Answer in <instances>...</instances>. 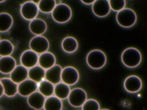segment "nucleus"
Here are the masks:
<instances>
[{"label":"nucleus","instance_id":"nucleus-16","mask_svg":"<svg viewBox=\"0 0 147 110\" xmlns=\"http://www.w3.org/2000/svg\"><path fill=\"white\" fill-rule=\"evenodd\" d=\"M55 56L51 52H46L38 56V65L45 70L55 65Z\"/></svg>","mask_w":147,"mask_h":110},{"label":"nucleus","instance_id":"nucleus-30","mask_svg":"<svg viewBox=\"0 0 147 110\" xmlns=\"http://www.w3.org/2000/svg\"><path fill=\"white\" fill-rule=\"evenodd\" d=\"M95 1L94 0H82L81 2L84 5H92Z\"/></svg>","mask_w":147,"mask_h":110},{"label":"nucleus","instance_id":"nucleus-21","mask_svg":"<svg viewBox=\"0 0 147 110\" xmlns=\"http://www.w3.org/2000/svg\"><path fill=\"white\" fill-rule=\"evenodd\" d=\"M61 48L65 52L72 53L78 49V42L74 37L68 36L62 40Z\"/></svg>","mask_w":147,"mask_h":110},{"label":"nucleus","instance_id":"nucleus-24","mask_svg":"<svg viewBox=\"0 0 147 110\" xmlns=\"http://www.w3.org/2000/svg\"><path fill=\"white\" fill-rule=\"evenodd\" d=\"M55 85L46 80L40 82L38 84V90L45 97L53 96L54 94Z\"/></svg>","mask_w":147,"mask_h":110},{"label":"nucleus","instance_id":"nucleus-6","mask_svg":"<svg viewBox=\"0 0 147 110\" xmlns=\"http://www.w3.org/2000/svg\"><path fill=\"white\" fill-rule=\"evenodd\" d=\"M29 47L32 51L41 54L47 52L49 47V43L46 37L42 36H36L30 40Z\"/></svg>","mask_w":147,"mask_h":110},{"label":"nucleus","instance_id":"nucleus-14","mask_svg":"<svg viewBox=\"0 0 147 110\" xmlns=\"http://www.w3.org/2000/svg\"><path fill=\"white\" fill-rule=\"evenodd\" d=\"M45 99V97L41 93L36 91L28 97L27 103L34 109L41 110L44 108Z\"/></svg>","mask_w":147,"mask_h":110},{"label":"nucleus","instance_id":"nucleus-19","mask_svg":"<svg viewBox=\"0 0 147 110\" xmlns=\"http://www.w3.org/2000/svg\"><path fill=\"white\" fill-rule=\"evenodd\" d=\"M4 94L7 97H13L18 93V84L14 82L10 78H2L0 79Z\"/></svg>","mask_w":147,"mask_h":110},{"label":"nucleus","instance_id":"nucleus-15","mask_svg":"<svg viewBox=\"0 0 147 110\" xmlns=\"http://www.w3.org/2000/svg\"><path fill=\"white\" fill-rule=\"evenodd\" d=\"M28 77V70L24 66H16L10 74V78L15 83L19 84Z\"/></svg>","mask_w":147,"mask_h":110},{"label":"nucleus","instance_id":"nucleus-25","mask_svg":"<svg viewBox=\"0 0 147 110\" xmlns=\"http://www.w3.org/2000/svg\"><path fill=\"white\" fill-rule=\"evenodd\" d=\"M13 19L11 15L7 13H0V32L8 31L13 25Z\"/></svg>","mask_w":147,"mask_h":110},{"label":"nucleus","instance_id":"nucleus-1","mask_svg":"<svg viewBox=\"0 0 147 110\" xmlns=\"http://www.w3.org/2000/svg\"><path fill=\"white\" fill-rule=\"evenodd\" d=\"M121 58L122 62L125 66L129 68H134L141 62L142 55L138 49L130 47L122 52Z\"/></svg>","mask_w":147,"mask_h":110},{"label":"nucleus","instance_id":"nucleus-28","mask_svg":"<svg viewBox=\"0 0 147 110\" xmlns=\"http://www.w3.org/2000/svg\"><path fill=\"white\" fill-rule=\"evenodd\" d=\"M100 104L99 102L94 99H87L82 107V110H100Z\"/></svg>","mask_w":147,"mask_h":110},{"label":"nucleus","instance_id":"nucleus-31","mask_svg":"<svg viewBox=\"0 0 147 110\" xmlns=\"http://www.w3.org/2000/svg\"><path fill=\"white\" fill-rule=\"evenodd\" d=\"M4 94V91H3V88L2 85V84L0 82V97H1Z\"/></svg>","mask_w":147,"mask_h":110},{"label":"nucleus","instance_id":"nucleus-5","mask_svg":"<svg viewBox=\"0 0 147 110\" xmlns=\"http://www.w3.org/2000/svg\"><path fill=\"white\" fill-rule=\"evenodd\" d=\"M87 99V93L84 89L81 88H75L71 90L68 97V101L71 106L78 108L82 107Z\"/></svg>","mask_w":147,"mask_h":110},{"label":"nucleus","instance_id":"nucleus-26","mask_svg":"<svg viewBox=\"0 0 147 110\" xmlns=\"http://www.w3.org/2000/svg\"><path fill=\"white\" fill-rule=\"evenodd\" d=\"M56 5L55 0H41L37 4L38 10L44 13H52Z\"/></svg>","mask_w":147,"mask_h":110},{"label":"nucleus","instance_id":"nucleus-34","mask_svg":"<svg viewBox=\"0 0 147 110\" xmlns=\"http://www.w3.org/2000/svg\"><path fill=\"white\" fill-rule=\"evenodd\" d=\"M0 41H1V38H0Z\"/></svg>","mask_w":147,"mask_h":110},{"label":"nucleus","instance_id":"nucleus-7","mask_svg":"<svg viewBox=\"0 0 147 110\" xmlns=\"http://www.w3.org/2000/svg\"><path fill=\"white\" fill-rule=\"evenodd\" d=\"M61 82L71 86L78 82L79 79V73L78 70L71 66H68L63 69L61 76Z\"/></svg>","mask_w":147,"mask_h":110},{"label":"nucleus","instance_id":"nucleus-3","mask_svg":"<svg viewBox=\"0 0 147 110\" xmlns=\"http://www.w3.org/2000/svg\"><path fill=\"white\" fill-rule=\"evenodd\" d=\"M116 21L118 24L125 28L133 26L137 19L136 12L130 8H124L116 14Z\"/></svg>","mask_w":147,"mask_h":110},{"label":"nucleus","instance_id":"nucleus-22","mask_svg":"<svg viewBox=\"0 0 147 110\" xmlns=\"http://www.w3.org/2000/svg\"><path fill=\"white\" fill-rule=\"evenodd\" d=\"M43 108L44 110H62V101L55 96L47 97Z\"/></svg>","mask_w":147,"mask_h":110},{"label":"nucleus","instance_id":"nucleus-29","mask_svg":"<svg viewBox=\"0 0 147 110\" xmlns=\"http://www.w3.org/2000/svg\"><path fill=\"white\" fill-rule=\"evenodd\" d=\"M109 3L111 10L117 13L125 8L126 6L125 0H110Z\"/></svg>","mask_w":147,"mask_h":110},{"label":"nucleus","instance_id":"nucleus-17","mask_svg":"<svg viewBox=\"0 0 147 110\" xmlns=\"http://www.w3.org/2000/svg\"><path fill=\"white\" fill-rule=\"evenodd\" d=\"M29 28L30 31L36 36H41L47 28L45 21L40 18H35L29 23Z\"/></svg>","mask_w":147,"mask_h":110},{"label":"nucleus","instance_id":"nucleus-9","mask_svg":"<svg viewBox=\"0 0 147 110\" xmlns=\"http://www.w3.org/2000/svg\"><path fill=\"white\" fill-rule=\"evenodd\" d=\"M93 14L99 18L107 16L111 11V8L108 0H96L92 5Z\"/></svg>","mask_w":147,"mask_h":110},{"label":"nucleus","instance_id":"nucleus-32","mask_svg":"<svg viewBox=\"0 0 147 110\" xmlns=\"http://www.w3.org/2000/svg\"><path fill=\"white\" fill-rule=\"evenodd\" d=\"M100 110H110V109H107V108H103V109H100Z\"/></svg>","mask_w":147,"mask_h":110},{"label":"nucleus","instance_id":"nucleus-12","mask_svg":"<svg viewBox=\"0 0 147 110\" xmlns=\"http://www.w3.org/2000/svg\"><path fill=\"white\" fill-rule=\"evenodd\" d=\"M37 89H38V84L29 78L18 84V93L23 97H28Z\"/></svg>","mask_w":147,"mask_h":110},{"label":"nucleus","instance_id":"nucleus-11","mask_svg":"<svg viewBox=\"0 0 147 110\" xmlns=\"http://www.w3.org/2000/svg\"><path fill=\"white\" fill-rule=\"evenodd\" d=\"M38 61V55L32 50L24 52L20 57L21 65L27 69H30L37 65Z\"/></svg>","mask_w":147,"mask_h":110},{"label":"nucleus","instance_id":"nucleus-8","mask_svg":"<svg viewBox=\"0 0 147 110\" xmlns=\"http://www.w3.org/2000/svg\"><path fill=\"white\" fill-rule=\"evenodd\" d=\"M38 11L37 5L33 1L24 2L20 8V13L22 17L25 19L30 21L36 18Z\"/></svg>","mask_w":147,"mask_h":110},{"label":"nucleus","instance_id":"nucleus-27","mask_svg":"<svg viewBox=\"0 0 147 110\" xmlns=\"http://www.w3.org/2000/svg\"><path fill=\"white\" fill-rule=\"evenodd\" d=\"M14 50L13 44L7 40H3L0 41V56H10Z\"/></svg>","mask_w":147,"mask_h":110},{"label":"nucleus","instance_id":"nucleus-33","mask_svg":"<svg viewBox=\"0 0 147 110\" xmlns=\"http://www.w3.org/2000/svg\"><path fill=\"white\" fill-rule=\"evenodd\" d=\"M5 2V1H0V3H2V2Z\"/></svg>","mask_w":147,"mask_h":110},{"label":"nucleus","instance_id":"nucleus-18","mask_svg":"<svg viewBox=\"0 0 147 110\" xmlns=\"http://www.w3.org/2000/svg\"><path fill=\"white\" fill-rule=\"evenodd\" d=\"M16 67V61L11 56L0 58V72L3 74H10Z\"/></svg>","mask_w":147,"mask_h":110},{"label":"nucleus","instance_id":"nucleus-13","mask_svg":"<svg viewBox=\"0 0 147 110\" xmlns=\"http://www.w3.org/2000/svg\"><path fill=\"white\" fill-rule=\"evenodd\" d=\"M63 68L59 65H55L52 68L45 70V79L54 85L61 81V76Z\"/></svg>","mask_w":147,"mask_h":110},{"label":"nucleus","instance_id":"nucleus-23","mask_svg":"<svg viewBox=\"0 0 147 110\" xmlns=\"http://www.w3.org/2000/svg\"><path fill=\"white\" fill-rule=\"evenodd\" d=\"M71 92L69 85L60 82L55 85L54 95L60 100H64L68 98Z\"/></svg>","mask_w":147,"mask_h":110},{"label":"nucleus","instance_id":"nucleus-4","mask_svg":"<svg viewBox=\"0 0 147 110\" xmlns=\"http://www.w3.org/2000/svg\"><path fill=\"white\" fill-rule=\"evenodd\" d=\"M53 19L59 23L67 22L72 17L71 7L65 3L57 4L52 12Z\"/></svg>","mask_w":147,"mask_h":110},{"label":"nucleus","instance_id":"nucleus-20","mask_svg":"<svg viewBox=\"0 0 147 110\" xmlns=\"http://www.w3.org/2000/svg\"><path fill=\"white\" fill-rule=\"evenodd\" d=\"M45 70L40 66L36 65L28 69V77L29 79L34 81L37 83H39L45 78Z\"/></svg>","mask_w":147,"mask_h":110},{"label":"nucleus","instance_id":"nucleus-2","mask_svg":"<svg viewBox=\"0 0 147 110\" xmlns=\"http://www.w3.org/2000/svg\"><path fill=\"white\" fill-rule=\"evenodd\" d=\"M107 62L105 53L99 49L91 50L86 56L87 65L91 69L98 70L105 66Z\"/></svg>","mask_w":147,"mask_h":110},{"label":"nucleus","instance_id":"nucleus-10","mask_svg":"<svg viewBox=\"0 0 147 110\" xmlns=\"http://www.w3.org/2000/svg\"><path fill=\"white\" fill-rule=\"evenodd\" d=\"M142 87V80L136 75H130L127 76L123 82L125 90L130 93H135L139 92L141 89Z\"/></svg>","mask_w":147,"mask_h":110}]
</instances>
